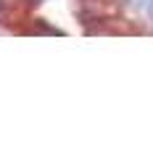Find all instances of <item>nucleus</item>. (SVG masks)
I'll return each instance as SVG.
<instances>
[{
  "instance_id": "obj_1",
  "label": "nucleus",
  "mask_w": 153,
  "mask_h": 158,
  "mask_svg": "<svg viewBox=\"0 0 153 158\" xmlns=\"http://www.w3.org/2000/svg\"><path fill=\"white\" fill-rule=\"evenodd\" d=\"M148 13H151V19H153V0L148 3Z\"/></svg>"
},
{
  "instance_id": "obj_2",
  "label": "nucleus",
  "mask_w": 153,
  "mask_h": 158,
  "mask_svg": "<svg viewBox=\"0 0 153 158\" xmlns=\"http://www.w3.org/2000/svg\"><path fill=\"white\" fill-rule=\"evenodd\" d=\"M32 3H40V0H32Z\"/></svg>"
}]
</instances>
